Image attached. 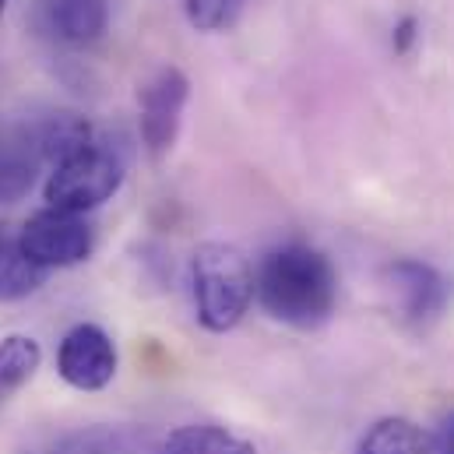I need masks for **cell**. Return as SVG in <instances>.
<instances>
[{
	"label": "cell",
	"mask_w": 454,
	"mask_h": 454,
	"mask_svg": "<svg viewBox=\"0 0 454 454\" xmlns=\"http://www.w3.org/2000/svg\"><path fill=\"white\" fill-rule=\"evenodd\" d=\"M184 18L198 32H229L250 0H180Z\"/></svg>",
	"instance_id": "5bb4252c"
},
{
	"label": "cell",
	"mask_w": 454,
	"mask_h": 454,
	"mask_svg": "<svg viewBox=\"0 0 454 454\" xmlns=\"http://www.w3.org/2000/svg\"><path fill=\"white\" fill-rule=\"evenodd\" d=\"M191 296L205 332H232L254 303V268L247 254L232 243H201L191 257Z\"/></svg>",
	"instance_id": "7a4b0ae2"
},
{
	"label": "cell",
	"mask_w": 454,
	"mask_h": 454,
	"mask_svg": "<svg viewBox=\"0 0 454 454\" xmlns=\"http://www.w3.org/2000/svg\"><path fill=\"white\" fill-rule=\"evenodd\" d=\"M356 454H434V437L405 416H387L366 430Z\"/></svg>",
	"instance_id": "30bf717a"
},
{
	"label": "cell",
	"mask_w": 454,
	"mask_h": 454,
	"mask_svg": "<svg viewBox=\"0 0 454 454\" xmlns=\"http://www.w3.org/2000/svg\"><path fill=\"white\" fill-rule=\"evenodd\" d=\"M384 286L395 296V310L412 328H430L451 303L454 282L434 264L416 257H398L384 268Z\"/></svg>",
	"instance_id": "8992f818"
},
{
	"label": "cell",
	"mask_w": 454,
	"mask_h": 454,
	"mask_svg": "<svg viewBox=\"0 0 454 454\" xmlns=\"http://www.w3.org/2000/svg\"><path fill=\"white\" fill-rule=\"evenodd\" d=\"M39 363H43L39 341L28 335H7L0 341V387L14 391V387L28 384L35 377Z\"/></svg>",
	"instance_id": "4fadbf2b"
},
{
	"label": "cell",
	"mask_w": 454,
	"mask_h": 454,
	"mask_svg": "<svg viewBox=\"0 0 454 454\" xmlns=\"http://www.w3.org/2000/svg\"><path fill=\"white\" fill-rule=\"evenodd\" d=\"M43 282H46V271L21 254L18 239H7L0 232V303L28 300L32 293H39Z\"/></svg>",
	"instance_id": "7c38bea8"
},
{
	"label": "cell",
	"mask_w": 454,
	"mask_h": 454,
	"mask_svg": "<svg viewBox=\"0 0 454 454\" xmlns=\"http://www.w3.org/2000/svg\"><path fill=\"white\" fill-rule=\"evenodd\" d=\"M46 166L35 130L11 127L0 134V205H18L28 198V191L39 180V169Z\"/></svg>",
	"instance_id": "9c48e42d"
},
{
	"label": "cell",
	"mask_w": 454,
	"mask_h": 454,
	"mask_svg": "<svg viewBox=\"0 0 454 454\" xmlns=\"http://www.w3.org/2000/svg\"><path fill=\"white\" fill-rule=\"evenodd\" d=\"M57 373L78 391H103L116 377V345L99 325H74L57 345Z\"/></svg>",
	"instance_id": "52a82bcc"
},
{
	"label": "cell",
	"mask_w": 454,
	"mask_h": 454,
	"mask_svg": "<svg viewBox=\"0 0 454 454\" xmlns=\"http://www.w3.org/2000/svg\"><path fill=\"white\" fill-rule=\"evenodd\" d=\"M35 28L60 46H92L110 28V0H35Z\"/></svg>",
	"instance_id": "ba28073f"
},
{
	"label": "cell",
	"mask_w": 454,
	"mask_h": 454,
	"mask_svg": "<svg viewBox=\"0 0 454 454\" xmlns=\"http://www.w3.org/2000/svg\"><path fill=\"white\" fill-rule=\"evenodd\" d=\"M162 454H257V448L250 441L229 434L226 427L191 423V427H176L166 434Z\"/></svg>",
	"instance_id": "8fae6325"
},
{
	"label": "cell",
	"mask_w": 454,
	"mask_h": 454,
	"mask_svg": "<svg viewBox=\"0 0 454 454\" xmlns=\"http://www.w3.org/2000/svg\"><path fill=\"white\" fill-rule=\"evenodd\" d=\"M123 184V155L110 141L96 137L74 155L50 166V176L43 184V198L50 208L67 215H85L106 205Z\"/></svg>",
	"instance_id": "3957f363"
},
{
	"label": "cell",
	"mask_w": 454,
	"mask_h": 454,
	"mask_svg": "<svg viewBox=\"0 0 454 454\" xmlns=\"http://www.w3.org/2000/svg\"><path fill=\"white\" fill-rule=\"evenodd\" d=\"M254 293L268 317L300 332H314L335 314L339 275L317 247L293 239L264 254L254 275Z\"/></svg>",
	"instance_id": "6da1fadb"
},
{
	"label": "cell",
	"mask_w": 454,
	"mask_h": 454,
	"mask_svg": "<svg viewBox=\"0 0 454 454\" xmlns=\"http://www.w3.org/2000/svg\"><path fill=\"white\" fill-rule=\"evenodd\" d=\"M4 7H7V0H0V14H4Z\"/></svg>",
	"instance_id": "e0dca14e"
},
{
	"label": "cell",
	"mask_w": 454,
	"mask_h": 454,
	"mask_svg": "<svg viewBox=\"0 0 454 454\" xmlns=\"http://www.w3.org/2000/svg\"><path fill=\"white\" fill-rule=\"evenodd\" d=\"M0 398H4V387H0Z\"/></svg>",
	"instance_id": "ac0fdd59"
},
{
	"label": "cell",
	"mask_w": 454,
	"mask_h": 454,
	"mask_svg": "<svg viewBox=\"0 0 454 454\" xmlns=\"http://www.w3.org/2000/svg\"><path fill=\"white\" fill-rule=\"evenodd\" d=\"M18 247L21 254L39 264L43 271L53 268H74L82 261H89L92 247H96V232L82 215H67L57 208H43L35 212L21 232H18Z\"/></svg>",
	"instance_id": "5b68a950"
},
{
	"label": "cell",
	"mask_w": 454,
	"mask_h": 454,
	"mask_svg": "<svg viewBox=\"0 0 454 454\" xmlns=\"http://www.w3.org/2000/svg\"><path fill=\"white\" fill-rule=\"evenodd\" d=\"M434 454H454V419H448L434 441Z\"/></svg>",
	"instance_id": "2e32d148"
},
{
	"label": "cell",
	"mask_w": 454,
	"mask_h": 454,
	"mask_svg": "<svg viewBox=\"0 0 454 454\" xmlns=\"http://www.w3.org/2000/svg\"><path fill=\"white\" fill-rule=\"evenodd\" d=\"M187 99H191V82L173 64L159 67L141 85V92H137V127H141V145L155 162L173 152V145L180 137Z\"/></svg>",
	"instance_id": "277c9868"
},
{
	"label": "cell",
	"mask_w": 454,
	"mask_h": 454,
	"mask_svg": "<svg viewBox=\"0 0 454 454\" xmlns=\"http://www.w3.org/2000/svg\"><path fill=\"white\" fill-rule=\"evenodd\" d=\"M416 39H419V21H416L412 14L398 18V21H395V28H391V50H395L398 57H405V53H412Z\"/></svg>",
	"instance_id": "9a60e30c"
}]
</instances>
